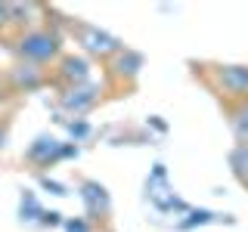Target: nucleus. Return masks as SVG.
Masks as SVG:
<instances>
[{
	"mask_svg": "<svg viewBox=\"0 0 248 232\" xmlns=\"http://www.w3.org/2000/svg\"><path fill=\"white\" fill-rule=\"evenodd\" d=\"M65 74L75 77V81H84V77H87V65H84L81 59H65Z\"/></svg>",
	"mask_w": 248,
	"mask_h": 232,
	"instance_id": "nucleus-4",
	"label": "nucleus"
},
{
	"mask_svg": "<svg viewBox=\"0 0 248 232\" xmlns=\"http://www.w3.org/2000/svg\"><path fill=\"white\" fill-rule=\"evenodd\" d=\"M6 19H10V6H3V3H0V25H3Z\"/></svg>",
	"mask_w": 248,
	"mask_h": 232,
	"instance_id": "nucleus-5",
	"label": "nucleus"
},
{
	"mask_svg": "<svg viewBox=\"0 0 248 232\" xmlns=\"http://www.w3.org/2000/svg\"><path fill=\"white\" fill-rule=\"evenodd\" d=\"M81 41H84V46H87L90 53H99V56L118 50V41H115V37H108V34H103V31H96V28H84Z\"/></svg>",
	"mask_w": 248,
	"mask_h": 232,
	"instance_id": "nucleus-3",
	"label": "nucleus"
},
{
	"mask_svg": "<svg viewBox=\"0 0 248 232\" xmlns=\"http://www.w3.org/2000/svg\"><path fill=\"white\" fill-rule=\"evenodd\" d=\"M0 145H3V130H0Z\"/></svg>",
	"mask_w": 248,
	"mask_h": 232,
	"instance_id": "nucleus-6",
	"label": "nucleus"
},
{
	"mask_svg": "<svg viewBox=\"0 0 248 232\" xmlns=\"http://www.w3.org/2000/svg\"><path fill=\"white\" fill-rule=\"evenodd\" d=\"M220 84H223L227 93H232V96H242V93H248V68H242V65L220 68Z\"/></svg>",
	"mask_w": 248,
	"mask_h": 232,
	"instance_id": "nucleus-2",
	"label": "nucleus"
},
{
	"mask_svg": "<svg viewBox=\"0 0 248 232\" xmlns=\"http://www.w3.org/2000/svg\"><path fill=\"white\" fill-rule=\"evenodd\" d=\"M19 50H22V56L44 62V59L56 56V37H53V34H44V31H34V34H25V37H22V46H19Z\"/></svg>",
	"mask_w": 248,
	"mask_h": 232,
	"instance_id": "nucleus-1",
	"label": "nucleus"
}]
</instances>
